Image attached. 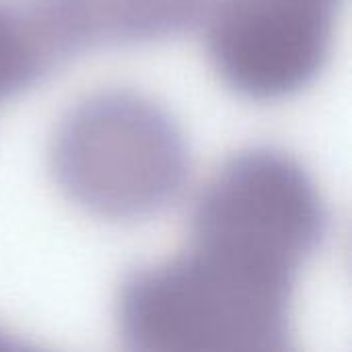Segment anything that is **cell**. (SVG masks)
Masks as SVG:
<instances>
[{"label": "cell", "instance_id": "6", "mask_svg": "<svg viewBox=\"0 0 352 352\" xmlns=\"http://www.w3.org/2000/svg\"><path fill=\"white\" fill-rule=\"evenodd\" d=\"M19 349H23V344H21V342H16L12 336H8L6 332H2V330H0V352L19 351Z\"/></svg>", "mask_w": 352, "mask_h": 352}, {"label": "cell", "instance_id": "3", "mask_svg": "<svg viewBox=\"0 0 352 352\" xmlns=\"http://www.w3.org/2000/svg\"><path fill=\"white\" fill-rule=\"evenodd\" d=\"M344 0H208L204 43L217 76L252 101L311 87L330 62Z\"/></svg>", "mask_w": 352, "mask_h": 352}, {"label": "cell", "instance_id": "2", "mask_svg": "<svg viewBox=\"0 0 352 352\" xmlns=\"http://www.w3.org/2000/svg\"><path fill=\"white\" fill-rule=\"evenodd\" d=\"M60 192L85 212L128 223L169 208L190 179L175 118L136 91H99L70 107L50 144Z\"/></svg>", "mask_w": 352, "mask_h": 352}, {"label": "cell", "instance_id": "5", "mask_svg": "<svg viewBox=\"0 0 352 352\" xmlns=\"http://www.w3.org/2000/svg\"><path fill=\"white\" fill-rule=\"evenodd\" d=\"M56 68L23 0H0V105L41 82Z\"/></svg>", "mask_w": 352, "mask_h": 352}, {"label": "cell", "instance_id": "4", "mask_svg": "<svg viewBox=\"0 0 352 352\" xmlns=\"http://www.w3.org/2000/svg\"><path fill=\"white\" fill-rule=\"evenodd\" d=\"M58 66L107 47L144 45L196 27L208 0H23Z\"/></svg>", "mask_w": 352, "mask_h": 352}, {"label": "cell", "instance_id": "1", "mask_svg": "<svg viewBox=\"0 0 352 352\" xmlns=\"http://www.w3.org/2000/svg\"><path fill=\"white\" fill-rule=\"evenodd\" d=\"M330 227L328 204L295 157L274 146L239 151L200 190L186 250L122 280V344L134 352H289L295 289Z\"/></svg>", "mask_w": 352, "mask_h": 352}]
</instances>
